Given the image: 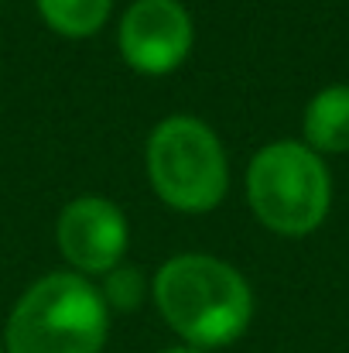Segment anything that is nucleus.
Masks as SVG:
<instances>
[{"label": "nucleus", "mask_w": 349, "mask_h": 353, "mask_svg": "<svg viewBox=\"0 0 349 353\" xmlns=\"http://www.w3.org/2000/svg\"><path fill=\"white\" fill-rule=\"evenodd\" d=\"M246 199L267 230L305 236L329 216L332 179L322 154L308 144L274 141L260 148L246 168Z\"/></svg>", "instance_id": "nucleus-3"}, {"label": "nucleus", "mask_w": 349, "mask_h": 353, "mask_svg": "<svg viewBox=\"0 0 349 353\" xmlns=\"http://www.w3.org/2000/svg\"><path fill=\"white\" fill-rule=\"evenodd\" d=\"M192 17L178 0H137L120 21V52L130 69L165 76L192 52Z\"/></svg>", "instance_id": "nucleus-5"}, {"label": "nucleus", "mask_w": 349, "mask_h": 353, "mask_svg": "<svg viewBox=\"0 0 349 353\" xmlns=\"http://www.w3.org/2000/svg\"><path fill=\"white\" fill-rule=\"evenodd\" d=\"M114 0H38L45 24L65 38H89L110 17Z\"/></svg>", "instance_id": "nucleus-8"}, {"label": "nucleus", "mask_w": 349, "mask_h": 353, "mask_svg": "<svg viewBox=\"0 0 349 353\" xmlns=\"http://www.w3.org/2000/svg\"><path fill=\"white\" fill-rule=\"evenodd\" d=\"M0 353H7V350H3V347H0Z\"/></svg>", "instance_id": "nucleus-11"}, {"label": "nucleus", "mask_w": 349, "mask_h": 353, "mask_svg": "<svg viewBox=\"0 0 349 353\" xmlns=\"http://www.w3.org/2000/svg\"><path fill=\"white\" fill-rule=\"evenodd\" d=\"M59 247L69 264L86 274H107L127 250V220L110 199L79 196L62 210Z\"/></svg>", "instance_id": "nucleus-6"}, {"label": "nucleus", "mask_w": 349, "mask_h": 353, "mask_svg": "<svg viewBox=\"0 0 349 353\" xmlns=\"http://www.w3.org/2000/svg\"><path fill=\"white\" fill-rule=\"evenodd\" d=\"M110 309L83 274H45L14 305L3 333L7 353H100Z\"/></svg>", "instance_id": "nucleus-2"}, {"label": "nucleus", "mask_w": 349, "mask_h": 353, "mask_svg": "<svg viewBox=\"0 0 349 353\" xmlns=\"http://www.w3.org/2000/svg\"><path fill=\"white\" fill-rule=\"evenodd\" d=\"M154 302L165 323L195 350L240 340L253 319L246 278L220 257L178 254L154 274Z\"/></svg>", "instance_id": "nucleus-1"}, {"label": "nucleus", "mask_w": 349, "mask_h": 353, "mask_svg": "<svg viewBox=\"0 0 349 353\" xmlns=\"http://www.w3.org/2000/svg\"><path fill=\"white\" fill-rule=\"evenodd\" d=\"M161 353H202V350H195V347H171V350H161Z\"/></svg>", "instance_id": "nucleus-10"}, {"label": "nucleus", "mask_w": 349, "mask_h": 353, "mask_svg": "<svg viewBox=\"0 0 349 353\" xmlns=\"http://www.w3.org/2000/svg\"><path fill=\"white\" fill-rule=\"evenodd\" d=\"M305 144L319 154L349 151V83L326 86L305 107Z\"/></svg>", "instance_id": "nucleus-7"}, {"label": "nucleus", "mask_w": 349, "mask_h": 353, "mask_svg": "<svg viewBox=\"0 0 349 353\" xmlns=\"http://www.w3.org/2000/svg\"><path fill=\"white\" fill-rule=\"evenodd\" d=\"M147 175L154 192L182 213L220 206L230 182L220 137L195 117H168L154 127L147 141Z\"/></svg>", "instance_id": "nucleus-4"}, {"label": "nucleus", "mask_w": 349, "mask_h": 353, "mask_svg": "<svg viewBox=\"0 0 349 353\" xmlns=\"http://www.w3.org/2000/svg\"><path fill=\"white\" fill-rule=\"evenodd\" d=\"M107 309H120V312H130L140 305V295H144V285H140V271L134 268H114L107 271V281L100 288Z\"/></svg>", "instance_id": "nucleus-9"}]
</instances>
